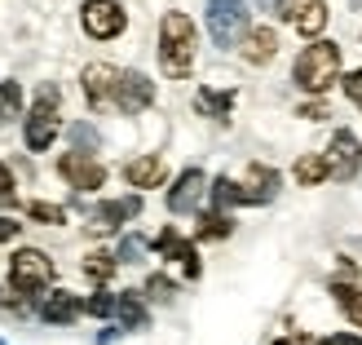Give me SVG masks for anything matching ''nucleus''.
I'll use <instances>...</instances> for the list:
<instances>
[{
    "label": "nucleus",
    "mask_w": 362,
    "mask_h": 345,
    "mask_svg": "<svg viewBox=\"0 0 362 345\" xmlns=\"http://www.w3.org/2000/svg\"><path fill=\"white\" fill-rule=\"evenodd\" d=\"M5 301H9V297H5V288H0V305H5Z\"/></svg>",
    "instance_id": "e433bc0d"
},
{
    "label": "nucleus",
    "mask_w": 362,
    "mask_h": 345,
    "mask_svg": "<svg viewBox=\"0 0 362 345\" xmlns=\"http://www.w3.org/2000/svg\"><path fill=\"white\" fill-rule=\"evenodd\" d=\"M292 173H296V181H300V186H322V181L332 177V169H327V155H300Z\"/></svg>",
    "instance_id": "4be33fe9"
},
{
    "label": "nucleus",
    "mask_w": 362,
    "mask_h": 345,
    "mask_svg": "<svg viewBox=\"0 0 362 345\" xmlns=\"http://www.w3.org/2000/svg\"><path fill=\"white\" fill-rule=\"evenodd\" d=\"M340 89H345V98L358 106V111H362V67L358 71H349V76L345 80H340Z\"/></svg>",
    "instance_id": "7c9ffc66"
},
{
    "label": "nucleus",
    "mask_w": 362,
    "mask_h": 345,
    "mask_svg": "<svg viewBox=\"0 0 362 345\" xmlns=\"http://www.w3.org/2000/svg\"><path fill=\"white\" fill-rule=\"evenodd\" d=\"M274 13L310 40L327 27V0H274Z\"/></svg>",
    "instance_id": "0eeeda50"
},
{
    "label": "nucleus",
    "mask_w": 362,
    "mask_h": 345,
    "mask_svg": "<svg viewBox=\"0 0 362 345\" xmlns=\"http://www.w3.org/2000/svg\"><path fill=\"white\" fill-rule=\"evenodd\" d=\"M141 248H146V244H141V239H137V234H129V239H124V244H119V252H115V257L133 266V261L141 257Z\"/></svg>",
    "instance_id": "2f4dec72"
},
{
    "label": "nucleus",
    "mask_w": 362,
    "mask_h": 345,
    "mask_svg": "<svg viewBox=\"0 0 362 345\" xmlns=\"http://www.w3.org/2000/svg\"><path fill=\"white\" fill-rule=\"evenodd\" d=\"M257 5H274V0H257Z\"/></svg>",
    "instance_id": "58836bf2"
},
{
    "label": "nucleus",
    "mask_w": 362,
    "mask_h": 345,
    "mask_svg": "<svg viewBox=\"0 0 362 345\" xmlns=\"http://www.w3.org/2000/svg\"><path fill=\"white\" fill-rule=\"evenodd\" d=\"M239 53H243L247 67L274 62V58H279V31H269V27H247V35L239 40Z\"/></svg>",
    "instance_id": "2eb2a0df"
},
{
    "label": "nucleus",
    "mask_w": 362,
    "mask_h": 345,
    "mask_svg": "<svg viewBox=\"0 0 362 345\" xmlns=\"http://www.w3.org/2000/svg\"><path fill=\"white\" fill-rule=\"evenodd\" d=\"M208 35L216 49H234L247 35L252 27V13H247V0H208Z\"/></svg>",
    "instance_id": "20e7f679"
},
{
    "label": "nucleus",
    "mask_w": 362,
    "mask_h": 345,
    "mask_svg": "<svg viewBox=\"0 0 362 345\" xmlns=\"http://www.w3.org/2000/svg\"><path fill=\"white\" fill-rule=\"evenodd\" d=\"M332 297H336V305H340V310H345L354 323H358V328H362V288H354V283H332Z\"/></svg>",
    "instance_id": "393cba45"
},
{
    "label": "nucleus",
    "mask_w": 362,
    "mask_h": 345,
    "mask_svg": "<svg viewBox=\"0 0 362 345\" xmlns=\"http://www.w3.org/2000/svg\"><path fill=\"white\" fill-rule=\"evenodd\" d=\"M151 102H155L151 76H141V71H119V84H115V106L119 111L124 115H141Z\"/></svg>",
    "instance_id": "9d476101"
},
{
    "label": "nucleus",
    "mask_w": 362,
    "mask_h": 345,
    "mask_svg": "<svg viewBox=\"0 0 362 345\" xmlns=\"http://www.w3.org/2000/svg\"><path fill=\"white\" fill-rule=\"evenodd\" d=\"M146 293H151V301H173L177 283H173V279H164V275H151V279H146Z\"/></svg>",
    "instance_id": "c85d7f7f"
},
{
    "label": "nucleus",
    "mask_w": 362,
    "mask_h": 345,
    "mask_svg": "<svg viewBox=\"0 0 362 345\" xmlns=\"http://www.w3.org/2000/svg\"><path fill=\"white\" fill-rule=\"evenodd\" d=\"M164 177H168V164H164V155H137L124 164V181L137 191H155V186H164Z\"/></svg>",
    "instance_id": "dca6fc26"
},
{
    "label": "nucleus",
    "mask_w": 362,
    "mask_h": 345,
    "mask_svg": "<svg viewBox=\"0 0 362 345\" xmlns=\"http://www.w3.org/2000/svg\"><path fill=\"white\" fill-rule=\"evenodd\" d=\"M53 283V261L40 248H18L9 257V288L18 297H35Z\"/></svg>",
    "instance_id": "39448f33"
},
{
    "label": "nucleus",
    "mask_w": 362,
    "mask_h": 345,
    "mask_svg": "<svg viewBox=\"0 0 362 345\" xmlns=\"http://www.w3.org/2000/svg\"><path fill=\"white\" fill-rule=\"evenodd\" d=\"M318 345H362V336H349V332H340V336H322Z\"/></svg>",
    "instance_id": "f704fd0d"
},
{
    "label": "nucleus",
    "mask_w": 362,
    "mask_h": 345,
    "mask_svg": "<svg viewBox=\"0 0 362 345\" xmlns=\"http://www.w3.org/2000/svg\"><path fill=\"white\" fill-rule=\"evenodd\" d=\"M340 67H345V53H340L336 40H310L296 53L292 80L300 94H327V89L340 80Z\"/></svg>",
    "instance_id": "f03ea898"
},
{
    "label": "nucleus",
    "mask_w": 362,
    "mask_h": 345,
    "mask_svg": "<svg viewBox=\"0 0 362 345\" xmlns=\"http://www.w3.org/2000/svg\"><path fill=\"white\" fill-rule=\"evenodd\" d=\"M234 106V89H199L194 94V111L208 120H226Z\"/></svg>",
    "instance_id": "6ab92c4d"
},
{
    "label": "nucleus",
    "mask_w": 362,
    "mask_h": 345,
    "mask_svg": "<svg viewBox=\"0 0 362 345\" xmlns=\"http://www.w3.org/2000/svg\"><path fill=\"white\" fill-rule=\"evenodd\" d=\"M204 195H208V177H204V169H186V173L173 181V191H168V208H173L177 217H181V213H199Z\"/></svg>",
    "instance_id": "ddd939ff"
},
{
    "label": "nucleus",
    "mask_w": 362,
    "mask_h": 345,
    "mask_svg": "<svg viewBox=\"0 0 362 345\" xmlns=\"http://www.w3.org/2000/svg\"><path fill=\"white\" fill-rule=\"evenodd\" d=\"M239 186H243V204H269L279 195V173L269 164H247Z\"/></svg>",
    "instance_id": "f3484780"
},
{
    "label": "nucleus",
    "mask_w": 362,
    "mask_h": 345,
    "mask_svg": "<svg viewBox=\"0 0 362 345\" xmlns=\"http://www.w3.org/2000/svg\"><path fill=\"white\" fill-rule=\"evenodd\" d=\"M71 133H76V142H98V133L88 129V124H76V129H71Z\"/></svg>",
    "instance_id": "c9c22d12"
},
{
    "label": "nucleus",
    "mask_w": 362,
    "mask_h": 345,
    "mask_svg": "<svg viewBox=\"0 0 362 345\" xmlns=\"http://www.w3.org/2000/svg\"><path fill=\"white\" fill-rule=\"evenodd\" d=\"M208 199H212V208H239L243 204V186L234 177H216L212 191H208Z\"/></svg>",
    "instance_id": "b1692460"
},
{
    "label": "nucleus",
    "mask_w": 362,
    "mask_h": 345,
    "mask_svg": "<svg viewBox=\"0 0 362 345\" xmlns=\"http://www.w3.org/2000/svg\"><path fill=\"white\" fill-rule=\"evenodd\" d=\"M194 49H199V35H194L190 13L168 9L164 23H159V67H164V76L186 80L194 67Z\"/></svg>",
    "instance_id": "f257e3e1"
},
{
    "label": "nucleus",
    "mask_w": 362,
    "mask_h": 345,
    "mask_svg": "<svg viewBox=\"0 0 362 345\" xmlns=\"http://www.w3.org/2000/svg\"><path fill=\"white\" fill-rule=\"evenodd\" d=\"M58 177L66 181L71 191H102V181H106V169L98 164L93 155H84V151H71L58 159Z\"/></svg>",
    "instance_id": "6e6552de"
},
{
    "label": "nucleus",
    "mask_w": 362,
    "mask_h": 345,
    "mask_svg": "<svg viewBox=\"0 0 362 345\" xmlns=\"http://www.w3.org/2000/svg\"><path fill=\"white\" fill-rule=\"evenodd\" d=\"M327 169H332L336 181H354L358 177V169H362V142L349 129L332 133V142H327Z\"/></svg>",
    "instance_id": "1a4fd4ad"
},
{
    "label": "nucleus",
    "mask_w": 362,
    "mask_h": 345,
    "mask_svg": "<svg viewBox=\"0 0 362 345\" xmlns=\"http://www.w3.org/2000/svg\"><path fill=\"white\" fill-rule=\"evenodd\" d=\"M230 213L226 208H212V213H199V239H230Z\"/></svg>",
    "instance_id": "5701e85b"
},
{
    "label": "nucleus",
    "mask_w": 362,
    "mask_h": 345,
    "mask_svg": "<svg viewBox=\"0 0 362 345\" xmlns=\"http://www.w3.org/2000/svg\"><path fill=\"white\" fill-rule=\"evenodd\" d=\"M58 102L62 94L53 84H40L35 89V102H31V111L23 120V142H27V151H49L53 142H58Z\"/></svg>",
    "instance_id": "7ed1b4c3"
},
{
    "label": "nucleus",
    "mask_w": 362,
    "mask_h": 345,
    "mask_svg": "<svg viewBox=\"0 0 362 345\" xmlns=\"http://www.w3.org/2000/svg\"><path fill=\"white\" fill-rule=\"evenodd\" d=\"M115 315H119V323H124L129 332H141V328H146V305H141L137 293H119V297H115Z\"/></svg>",
    "instance_id": "aec40b11"
},
{
    "label": "nucleus",
    "mask_w": 362,
    "mask_h": 345,
    "mask_svg": "<svg viewBox=\"0 0 362 345\" xmlns=\"http://www.w3.org/2000/svg\"><path fill=\"white\" fill-rule=\"evenodd\" d=\"M18 204V186H13V173L9 164H0V208H13Z\"/></svg>",
    "instance_id": "c756f323"
},
{
    "label": "nucleus",
    "mask_w": 362,
    "mask_h": 345,
    "mask_svg": "<svg viewBox=\"0 0 362 345\" xmlns=\"http://www.w3.org/2000/svg\"><path fill=\"white\" fill-rule=\"evenodd\" d=\"M164 261H181V270H186V279H199V252H194V244L190 239H181L177 234V226H164L155 234V244H151Z\"/></svg>",
    "instance_id": "4468645a"
},
{
    "label": "nucleus",
    "mask_w": 362,
    "mask_h": 345,
    "mask_svg": "<svg viewBox=\"0 0 362 345\" xmlns=\"http://www.w3.org/2000/svg\"><path fill=\"white\" fill-rule=\"evenodd\" d=\"M274 345H296V341H274Z\"/></svg>",
    "instance_id": "4c0bfd02"
},
{
    "label": "nucleus",
    "mask_w": 362,
    "mask_h": 345,
    "mask_svg": "<svg viewBox=\"0 0 362 345\" xmlns=\"http://www.w3.org/2000/svg\"><path fill=\"white\" fill-rule=\"evenodd\" d=\"M27 213L35 217V222H45V226H62L66 222V213L58 204H45V199H35V204H27Z\"/></svg>",
    "instance_id": "bb28decb"
},
{
    "label": "nucleus",
    "mask_w": 362,
    "mask_h": 345,
    "mask_svg": "<svg viewBox=\"0 0 362 345\" xmlns=\"http://www.w3.org/2000/svg\"><path fill=\"white\" fill-rule=\"evenodd\" d=\"M80 27L93 35V40H115V35L129 27V13H124L119 0H84L80 5Z\"/></svg>",
    "instance_id": "423d86ee"
},
{
    "label": "nucleus",
    "mask_w": 362,
    "mask_h": 345,
    "mask_svg": "<svg viewBox=\"0 0 362 345\" xmlns=\"http://www.w3.org/2000/svg\"><path fill=\"white\" fill-rule=\"evenodd\" d=\"M84 315H93V319H111L115 315V297L111 293H93L84 301Z\"/></svg>",
    "instance_id": "cd10ccee"
},
{
    "label": "nucleus",
    "mask_w": 362,
    "mask_h": 345,
    "mask_svg": "<svg viewBox=\"0 0 362 345\" xmlns=\"http://www.w3.org/2000/svg\"><path fill=\"white\" fill-rule=\"evenodd\" d=\"M0 345H5V341H0Z\"/></svg>",
    "instance_id": "ea45409f"
},
{
    "label": "nucleus",
    "mask_w": 362,
    "mask_h": 345,
    "mask_svg": "<svg viewBox=\"0 0 362 345\" xmlns=\"http://www.w3.org/2000/svg\"><path fill=\"white\" fill-rule=\"evenodd\" d=\"M80 315H84V301L76 293H62V288H58V293H49L45 305H40V319L45 323H76Z\"/></svg>",
    "instance_id": "a211bd4d"
},
{
    "label": "nucleus",
    "mask_w": 362,
    "mask_h": 345,
    "mask_svg": "<svg viewBox=\"0 0 362 345\" xmlns=\"http://www.w3.org/2000/svg\"><path fill=\"white\" fill-rule=\"evenodd\" d=\"M18 230H23V226H18V222H13V217H0V244H5V239H13V234H18Z\"/></svg>",
    "instance_id": "72a5a7b5"
},
{
    "label": "nucleus",
    "mask_w": 362,
    "mask_h": 345,
    "mask_svg": "<svg viewBox=\"0 0 362 345\" xmlns=\"http://www.w3.org/2000/svg\"><path fill=\"white\" fill-rule=\"evenodd\" d=\"M23 115V84L18 80H0V124H9Z\"/></svg>",
    "instance_id": "a878e982"
},
{
    "label": "nucleus",
    "mask_w": 362,
    "mask_h": 345,
    "mask_svg": "<svg viewBox=\"0 0 362 345\" xmlns=\"http://www.w3.org/2000/svg\"><path fill=\"white\" fill-rule=\"evenodd\" d=\"M80 270H84V279H93V283H106V279H111L115 275V270H119V257H115V252H88V257L80 261Z\"/></svg>",
    "instance_id": "412c9836"
},
{
    "label": "nucleus",
    "mask_w": 362,
    "mask_h": 345,
    "mask_svg": "<svg viewBox=\"0 0 362 345\" xmlns=\"http://www.w3.org/2000/svg\"><path fill=\"white\" fill-rule=\"evenodd\" d=\"M300 120H332V106L327 102H305L300 106Z\"/></svg>",
    "instance_id": "473e14b6"
},
{
    "label": "nucleus",
    "mask_w": 362,
    "mask_h": 345,
    "mask_svg": "<svg viewBox=\"0 0 362 345\" xmlns=\"http://www.w3.org/2000/svg\"><path fill=\"white\" fill-rule=\"evenodd\" d=\"M80 84H84L88 106H93V111H106V106H115V84H119V71H115L111 62H93V67H84Z\"/></svg>",
    "instance_id": "9b49d317"
},
{
    "label": "nucleus",
    "mask_w": 362,
    "mask_h": 345,
    "mask_svg": "<svg viewBox=\"0 0 362 345\" xmlns=\"http://www.w3.org/2000/svg\"><path fill=\"white\" fill-rule=\"evenodd\" d=\"M137 213H141V199H137V195L106 199V204H98L93 217H88V230H93V234H111V230H119L124 222H133Z\"/></svg>",
    "instance_id": "f8f14e48"
}]
</instances>
